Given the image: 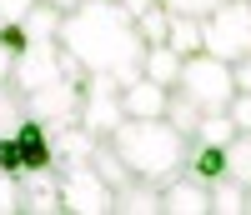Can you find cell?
<instances>
[{"label": "cell", "mask_w": 251, "mask_h": 215, "mask_svg": "<svg viewBox=\"0 0 251 215\" xmlns=\"http://www.w3.org/2000/svg\"><path fill=\"white\" fill-rule=\"evenodd\" d=\"M60 45L80 60V70L116 75L121 85L136 80L141 60H146V40L136 30V15H126L121 0H80L75 10H66Z\"/></svg>", "instance_id": "6da1fadb"}, {"label": "cell", "mask_w": 251, "mask_h": 215, "mask_svg": "<svg viewBox=\"0 0 251 215\" xmlns=\"http://www.w3.org/2000/svg\"><path fill=\"white\" fill-rule=\"evenodd\" d=\"M111 145L121 150V160L131 165V175H146L156 185L181 175L186 155H191V135H181L166 115H126L111 130Z\"/></svg>", "instance_id": "7a4b0ae2"}, {"label": "cell", "mask_w": 251, "mask_h": 215, "mask_svg": "<svg viewBox=\"0 0 251 215\" xmlns=\"http://www.w3.org/2000/svg\"><path fill=\"white\" fill-rule=\"evenodd\" d=\"M176 90L191 95L201 110H231V100H236V70H231V60H221L211 50H196V55L181 60Z\"/></svg>", "instance_id": "3957f363"}, {"label": "cell", "mask_w": 251, "mask_h": 215, "mask_svg": "<svg viewBox=\"0 0 251 215\" xmlns=\"http://www.w3.org/2000/svg\"><path fill=\"white\" fill-rule=\"evenodd\" d=\"M80 75H86L80 60L60 45V40H30V45L15 55V65H10V85L20 95H30V90H40V85H50V80H80Z\"/></svg>", "instance_id": "277c9868"}, {"label": "cell", "mask_w": 251, "mask_h": 215, "mask_svg": "<svg viewBox=\"0 0 251 215\" xmlns=\"http://www.w3.org/2000/svg\"><path fill=\"white\" fill-rule=\"evenodd\" d=\"M201 35L206 50L221 60H246L251 55V0H221L211 15H201Z\"/></svg>", "instance_id": "5b68a950"}, {"label": "cell", "mask_w": 251, "mask_h": 215, "mask_svg": "<svg viewBox=\"0 0 251 215\" xmlns=\"http://www.w3.org/2000/svg\"><path fill=\"white\" fill-rule=\"evenodd\" d=\"M55 170H60V210H80V215L116 210V185L91 160H60Z\"/></svg>", "instance_id": "8992f818"}, {"label": "cell", "mask_w": 251, "mask_h": 215, "mask_svg": "<svg viewBox=\"0 0 251 215\" xmlns=\"http://www.w3.org/2000/svg\"><path fill=\"white\" fill-rule=\"evenodd\" d=\"M86 130L96 135H111L116 125L126 120V105H121V80L116 75H96L86 70L80 75V115H75Z\"/></svg>", "instance_id": "52a82bcc"}, {"label": "cell", "mask_w": 251, "mask_h": 215, "mask_svg": "<svg viewBox=\"0 0 251 215\" xmlns=\"http://www.w3.org/2000/svg\"><path fill=\"white\" fill-rule=\"evenodd\" d=\"M25 115L46 120V125H71L80 115V80H50L40 90L25 95Z\"/></svg>", "instance_id": "ba28073f"}, {"label": "cell", "mask_w": 251, "mask_h": 215, "mask_svg": "<svg viewBox=\"0 0 251 215\" xmlns=\"http://www.w3.org/2000/svg\"><path fill=\"white\" fill-rule=\"evenodd\" d=\"M161 210H171V215H206L211 210V185L196 180L191 170H181V175L161 180Z\"/></svg>", "instance_id": "9c48e42d"}, {"label": "cell", "mask_w": 251, "mask_h": 215, "mask_svg": "<svg viewBox=\"0 0 251 215\" xmlns=\"http://www.w3.org/2000/svg\"><path fill=\"white\" fill-rule=\"evenodd\" d=\"M166 100H171V85H161L151 75H136L121 85V105L126 115H166Z\"/></svg>", "instance_id": "30bf717a"}, {"label": "cell", "mask_w": 251, "mask_h": 215, "mask_svg": "<svg viewBox=\"0 0 251 215\" xmlns=\"http://www.w3.org/2000/svg\"><path fill=\"white\" fill-rule=\"evenodd\" d=\"M116 210H141V215L161 210V185L146 175H131L126 185H116Z\"/></svg>", "instance_id": "8fae6325"}, {"label": "cell", "mask_w": 251, "mask_h": 215, "mask_svg": "<svg viewBox=\"0 0 251 215\" xmlns=\"http://www.w3.org/2000/svg\"><path fill=\"white\" fill-rule=\"evenodd\" d=\"M186 170L196 180H221L226 175V145H206V140H191V155H186Z\"/></svg>", "instance_id": "7c38bea8"}, {"label": "cell", "mask_w": 251, "mask_h": 215, "mask_svg": "<svg viewBox=\"0 0 251 215\" xmlns=\"http://www.w3.org/2000/svg\"><path fill=\"white\" fill-rule=\"evenodd\" d=\"M181 60L186 55H176L171 45H146V60H141V75H151V80H161V85H171L176 90V80H181Z\"/></svg>", "instance_id": "4fadbf2b"}, {"label": "cell", "mask_w": 251, "mask_h": 215, "mask_svg": "<svg viewBox=\"0 0 251 215\" xmlns=\"http://www.w3.org/2000/svg\"><path fill=\"white\" fill-rule=\"evenodd\" d=\"M166 45H171L176 55H196V50H206V35H201V15H171Z\"/></svg>", "instance_id": "5bb4252c"}, {"label": "cell", "mask_w": 251, "mask_h": 215, "mask_svg": "<svg viewBox=\"0 0 251 215\" xmlns=\"http://www.w3.org/2000/svg\"><path fill=\"white\" fill-rule=\"evenodd\" d=\"M60 20H66V10L35 0V5L25 10V30H30V40H60Z\"/></svg>", "instance_id": "9a60e30c"}, {"label": "cell", "mask_w": 251, "mask_h": 215, "mask_svg": "<svg viewBox=\"0 0 251 215\" xmlns=\"http://www.w3.org/2000/svg\"><path fill=\"white\" fill-rule=\"evenodd\" d=\"M226 175L251 190V130H236L231 135V145H226Z\"/></svg>", "instance_id": "2e32d148"}, {"label": "cell", "mask_w": 251, "mask_h": 215, "mask_svg": "<svg viewBox=\"0 0 251 215\" xmlns=\"http://www.w3.org/2000/svg\"><path fill=\"white\" fill-rule=\"evenodd\" d=\"M201 105L191 100V95H181V90H171V100H166V120H171L176 125V130L181 135H196V125H201Z\"/></svg>", "instance_id": "e0dca14e"}, {"label": "cell", "mask_w": 251, "mask_h": 215, "mask_svg": "<svg viewBox=\"0 0 251 215\" xmlns=\"http://www.w3.org/2000/svg\"><path fill=\"white\" fill-rule=\"evenodd\" d=\"M136 30H141V40H146V45H161V40H166V30H171V10H166L161 0H151V5L136 15Z\"/></svg>", "instance_id": "ac0fdd59"}, {"label": "cell", "mask_w": 251, "mask_h": 215, "mask_svg": "<svg viewBox=\"0 0 251 215\" xmlns=\"http://www.w3.org/2000/svg\"><path fill=\"white\" fill-rule=\"evenodd\" d=\"M20 120H25V95L10 80H0V135H15Z\"/></svg>", "instance_id": "d6986e66"}, {"label": "cell", "mask_w": 251, "mask_h": 215, "mask_svg": "<svg viewBox=\"0 0 251 215\" xmlns=\"http://www.w3.org/2000/svg\"><path fill=\"white\" fill-rule=\"evenodd\" d=\"M211 210H221V215L246 210V185H241V180H231V175L211 180Z\"/></svg>", "instance_id": "ffe728a7"}, {"label": "cell", "mask_w": 251, "mask_h": 215, "mask_svg": "<svg viewBox=\"0 0 251 215\" xmlns=\"http://www.w3.org/2000/svg\"><path fill=\"white\" fill-rule=\"evenodd\" d=\"M25 45H30V30H25V20H0V50L20 55Z\"/></svg>", "instance_id": "44dd1931"}, {"label": "cell", "mask_w": 251, "mask_h": 215, "mask_svg": "<svg viewBox=\"0 0 251 215\" xmlns=\"http://www.w3.org/2000/svg\"><path fill=\"white\" fill-rule=\"evenodd\" d=\"M5 210H20V175L15 170H0V215Z\"/></svg>", "instance_id": "7402d4cb"}, {"label": "cell", "mask_w": 251, "mask_h": 215, "mask_svg": "<svg viewBox=\"0 0 251 215\" xmlns=\"http://www.w3.org/2000/svg\"><path fill=\"white\" fill-rule=\"evenodd\" d=\"M161 5L171 10V15H211L221 0H161Z\"/></svg>", "instance_id": "603a6c76"}, {"label": "cell", "mask_w": 251, "mask_h": 215, "mask_svg": "<svg viewBox=\"0 0 251 215\" xmlns=\"http://www.w3.org/2000/svg\"><path fill=\"white\" fill-rule=\"evenodd\" d=\"M226 115L236 120V130H251V90H236V100H231Z\"/></svg>", "instance_id": "cb8c5ba5"}, {"label": "cell", "mask_w": 251, "mask_h": 215, "mask_svg": "<svg viewBox=\"0 0 251 215\" xmlns=\"http://www.w3.org/2000/svg\"><path fill=\"white\" fill-rule=\"evenodd\" d=\"M35 0H0V20H25V10Z\"/></svg>", "instance_id": "d4e9b609"}, {"label": "cell", "mask_w": 251, "mask_h": 215, "mask_svg": "<svg viewBox=\"0 0 251 215\" xmlns=\"http://www.w3.org/2000/svg\"><path fill=\"white\" fill-rule=\"evenodd\" d=\"M231 70H236V90H251V55H246V60H236Z\"/></svg>", "instance_id": "484cf974"}, {"label": "cell", "mask_w": 251, "mask_h": 215, "mask_svg": "<svg viewBox=\"0 0 251 215\" xmlns=\"http://www.w3.org/2000/svg\"><path fill=\"white\" fill-rule=\"evenodd\" d=\"M46 5H55V10H75L80 0H46Z\"/></svg>", "instance_id": "4316f807"}, {"label": "cell", "mask_w": 251, "mask_h": 215, "mask_svg": "<svg viewBox=\"0 0 251 215\" xmlns=\"http://www.w3.org/2000/svg\"><path fill=\"white\" fill-rule=\"evenodd\" d=\"M246 210H251V190H246Z\"/></svg>", "instance_id": "83f0119b"}]
</instances>
